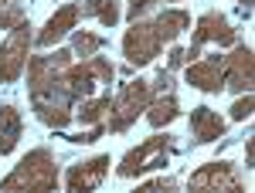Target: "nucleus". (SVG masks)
<instances>
[{"instance_id": "nucleus-28", "label": "nucleus", "mask_w": 255, "mask_h": 193, "mask_svg": "<svg viewBox=\"0 0 255 193\" xmlns=\"http://www.w3.org/2000/svg\"><path fill=\"white\" fill-rule=\"evenodd\" d=\"M238 3H242V7H252V3H255V0H238Z\"/></svg>"}, {"instance_id": "nucleus-27", "label": "nucleus", "mask_w": 255, "mask_h": 193, "mask_svg": "<svg viewBox=\"0 0 255 193\" xmlns=\"http://www.w3.org/2000/svg\"><path fill=\"white\" fill-rule=\"evenodd\" d=\"M245 170H255V139L245 142Z\"/></svg>"}, {"instance_id": "nucleus-17", "label": "nucleus", "mask_w": 255, "mask_h": 193, "mask_svg": "<svg viewBox=\"0 0 255 193\" xmlns=\"http://www.w3.org/2000/svg\"><path fill=\"white\" fill-rule=\"evenodd\" d=\"M177 116H180V102H177L174 92L153 95V98H150V105H146V122H150L153 129H163V126H170Z\"/></svg>"}, {"instance_id": "nucleus-25", "label": "nucleus", "mask_w": 255, "mask_h": 193, "mask_svg": "<svg viewBox=\"0 0 255 193\" xmlns=\"http://www.w3.org/2000/svg\"><path fill=\"white\" fill-rule=\"evenodd\" d=\"M150 88H153V95H163V92H174V71L160 68V71H157V78L150 81Z\"/></svg>"}, {"instance_id": "nucleus-1", "label": "nucleus", "mask_w": 255, "mask_h": 193, "mask_svg": "<svg viewBox=\"0 0 255 193\" xmlns=\"http://www.w3.org/2000/svg\"><path fill=\"white\" fill-rule=\"evenodd\" d=\"M191 27L187 10H163L153 20H133L123 34V58L129 68H143L163 51V44H174Z\"/></svg>"}, {"instance_id": "nucleus-10", "label": "nucleus", "mask_w": 255, "mask_h": 193, "mask_svg": "<svg viewBox=\"0 0 255 193\" xmlns=\"http://www.w3.org/2000/svg\"><path fill=\"white\" fill-rule=\"evenodd\" d=\"M221 71H225V88L232 92H252L255 85V51L249 44H232V55H221Z\"/></svg>"}, {"instance_id": "nucleus-20", "label": "nucleus", "mask_w": 255, "mask_h": 193, "mask_svg": "<svg viewBox=\"0 0 255 193\" xmlns=\"http://www.w3.org/2000/svg\"><path fill=\"white\" fill-rule=\"evenodd\" d=\"M106 48V38L102 34H92V31H72V55L79 58H92Z\"/></svg>"}, {"instance_id": "nucleus-22", "label": "nucleus", "mask_w": 255, "mask_h": 193, "mask_svg": "<svg viewBox=\"0 0 255 193\" xmlns=\"http://www.w3.org/2000/svg\"><path fill=\"white\" fill-rule=\"evenodd\" d=\"M252 112H255L252 92H242V95L235 98V105H232V119H235V122H245V119H252Z\"/></svg>"}, {"instance_id": "nucleus-5", "label": "nucleus", "mask_w": 255, "mask_h": 193, "mask_svg": "<svg viewBox=\"0 0 255 193\" xmlns=\"http://www.w3.org/2000/svg\"><path fill=\"white\" fill-rule=\"evenodd\" d=\"M174 149H177L174 135H167V132L150 135V139H143L139 146H133L129 153L119 159L116 176H119V180H136V176H143V173H150V170H157V166H163L167 156L174 153Z\"/></svg>"}, {"instance_id": "nucleus-24", "label": "nucleus", "mask_w": 255, "mask_h": 193, "mask_svg": "<svg viewBox=\"0 0 255 193\" xmlns=\"http://www.w3.org/2000/svg\"><path fill=\"white\" fill-rule=\"evenodd\" d=\"M157 3H163V0H129V3H126V17L129 20H143V14H150Z\"/></svg>"}, {"instance_id": "nucleus-15", "label": "nucleus", "mask_w": 255, "mask_h": 193, "mask_svg": "<svg viewBox=\"0 0 255 193\" xmlns=\"http://www.w3.org/2000/svg\"><path fill=\"white\" fill-rule=\"evenodd\" d=\"M191 135H194L197 146H208V142L225 135V119L208 105H197V109H191Z\"/></svg>"}, {"instance_id": "nucleus-7", "label": "nucleus", "mask_w": 255, "mask_h": 193, "mask_svg": "<svg viewBox=\"0 0 255 193\" xmlns=\"http://www.w3.org/2000/svg\"><path fill=\"white\" fill-rule=\"evenodd\" d=\"M31 44H34V34H31L27 20L20 27H14V31H7V38L0 41V85H10V81H17L24 75Z\"/></svg>"}, {"instance_id": "nucleus-26", "label": "nucleus", "mask_w": 255, "mask_h": 193, "mask_svg": "<svg viewBox=\"0 0 255 193\" xmlns=\"http://www.w3.org/2000/svg\"><path fill=\"white\" fill-rule=\"evenodd\" d=\"M184 64H187V58H184V48H174V51H170V55H167V64H163V68H167V71H180V68H184Z\"/></svg>"}, {"instance_id": "nucleus-18", "label": "nucleus", "mask_w": 255, "mask_h": 193, "mask_svg": "<svg viewBox=\"0 0 255 193\" xmlns=\"http://www.w3.org/2000/svg\"><path fill=\"white\" fill-rule=\"evenodd\" d=\"M109 105H113V95L106 92V95H89L82 98L79 112H75V119H79L82 126H106V116H109Z\"/></svg>"}, {"instance_id": "nucleus-12", "label": "nucleus", "mask_w": 255, "mask_h": 193, "mask_svg": "<svg viewBox=\"0 0 255 193\" xmlns=\"http://www.w3.org/2000/svg\"><path fill=\"white\" fill-rule=\"evenodd\" d=\"M187 85L204 92V95H218L225 92V71H221V55H208V58H194L184 68Z\"/></svg>"}, {"instance_id": "nucleus-9", "label": "nucleus", "mask_w": 255, "mask_h": 193, "mask_svg": "<svg viewBox=\"0 0 255 193\" xmlns=\"http://www.w3.org/2000/svg\"><path fill=\"white\" fill-rule=\"evenodd\" d=\"M204 44H238V31L228 24L225 14L208 10V14L197 17L194 38H191V48H184V58H187V61L201 58V48H204Z\"/></svg>"}, {"instance_id": "nucleus-8", "label": "nucleus", "mask_w": 255, "mask_h": 193, "mask_svg": "<svg viewBox=\"0 0 255 193\" xmlns=\"http://www.w3.org/2000/svg\"><path fill=\"white\" fill-rule=\"evenodd\" d=\"M187 187L194 193H242L245 180L238 173V166L225 163V159H215V163H204L201 170H194Z\"/></svg>"}, {"instance_id": "nucleus-11", "label": "nucleus", "mask_w": 255, "mask_h": 193, "mask_svg": "<svg viewBox=\"0 0 255 193\" xmlns=\"http://www.w3.org/2000/svg\"><path fill=\"white\" fill-rule=\"evenodd\" d=\"M109 156H92V159H82L75 166H68L65 173V190L68 193H89V190H99L102 180L109 176Z\"/></svg>"}, {"instance_id": "nucleus-16", "label": "nucleus", "mask_w": 255, "mask_h": 193, "mask_svg": "<svg viewBox=\"0 0 255 193\" xmlns=\"http://www.w3.org/2000/svg\"><path fill=\"white\" fill-rule=\"evenodd\" d=\"M24 132V122H20L17 105H0V156L14 153Z\"/></svg>"}, {"instance_id": "nucleus-13", "label": "nucleus", "mask_w": 255, "mask_h": 193, "mask_svg": "<svg viewBox=\"0 0 255 193\" xmlns=\"http://www.w3.org/2000/svg\"><path fill=\"white\" fill-rule=\"evenodd\" d=\"M79 17H82L79 3H65V7H58V10L48 17V24L34 34V44H38V48H51V44H58L65 34H72V31L79 27Z\"/></svg>"}, {"instance_id": "nucleus-21", "label": "nucleus", "mask_w": 255, "mask_h": 193, "mask_svg": "<svg viewBox=\"0 0 255 193\" xmlns=\"http://www.w3.org/2000/svg\"><path fill=\"white\" fill-rule=\"evenodd\" d=\"M27 20V14H24V7L20 3H7V7H0V31H14V27H20Z\"/></svg>"}, {"instance_id": "nucleus-19", "label": "nucleus", "mask_w": 255, "mask_h": 193, "mask_svg": "<svg viewBox=\"0 0 255 193\" xmlns=\"http://www.w3.org/2000/svg\"><path fill=\"white\" fill-rule=\"evenodd\" d=\"M79 14L82 17H96L102 20L106 27H113V24H119V0H82L79 3Z\"/></svg>"}, {"instance_id": "nucleus-23", "label": "nucleus", "mask_w": 255, "mask_h": 193, "mask_svg": "<svg viewBox=\"0 0 255 193\" xmlns=\"http://www.w3.org/2000/svg\"><path fill=\"white\" fill-rule=\"evenodd\" d=\"M170 193V190H177V180L174 176H157V180H146V183H139L136 187V193Z\"/></svg>"}, {"instance_id": "nucleus-2", "label": "nucleus", "mask_w": 255, "mask_h": 193, "mask_svg": "<svg viewBox=\"0 0 255 193\" xmlns=\"http://www.w3.org/2000/svg\"><path fill=\"white\" fill-rule=\"evenodd\" d=\"M0 190L3 193H51L58 190V166H55V156L51 149H31V153L20 159L10 173L0 180Z\"/></svg>"}, {"instance_id": "nucleus-3", "label": "nucleus", "mask_w": 255, "mask_h": 193, "mask_svg": "<svg viewBox=\"0 0 255 193\" xmlns=\"http://www.w3.org/2000/svg\"><path fill=\"white\" fill-rule=\"evenodd\" d=\"M61 75H65V71H61ZM61 75L27 85V92H31V109H34L38 122H44L48 129H65V126L75 119V95L68 92V85H65Z\"/></svg>"}, {"instance_id": "nucleus-29", "label": "nucleus", "mask_w": 255, "mask_h": 193, "mask_svg": "<svg viewBox=\"0 0 255 193\" xmlns=\"http://www.w3.org/2000/svg\"><path fill=\"white\" fill-rule=\"evenodd\" d=\"M7 3H10V0H0V7H7Z\"/></svg>"}, {"instance_id": "nucleus-4", "label": "nucleus", "mask_w": 255, "mask_h": 193, "mask_svg": "<svg viewBox=\"0 0 255 193\" xmlns=\"http://www.w3.org/2000/svg\"><path fill=\"white\" fill-rule=\"evenodd\" d=\"M150 98H153V88H150L146 78H133V81H126L116 95H113L109 116H106V129H109V132H126V129L146 112Z\"/></svg>"}, {"instance_id": "nucleus-14", "label": "nucleus", "mask_w": 255, "mask_h": 193, "mask_svg": "<svg viewBox=\"0 0 255 193\" xmlns=\"http://www.w3.org/2000/svg\"><path fill=\"white\" fill-rule=\"evenodd\" d=\"M72 61H75L72 48H58L55 55H27V85L61 75V71L72 64Z\"/></svg>"}, {"instance_id": "nucleus-6", "label": "nucleus", "mask_w": 255, "mask_h": 193, "mask_svg": "<svg viewBox=\"0 0 255 193\" xmlns=\"http://www.w3.org/2000/svg\"><path fill=\"white\" fill-rule=\"evenodd\" d=\"M65 85H68V92L79 98H89L96 92L99 85H109L113 78H116V68H113V61L109 58H82V61H72L68 68H65Z\"/></svg>"}]
</instances>
